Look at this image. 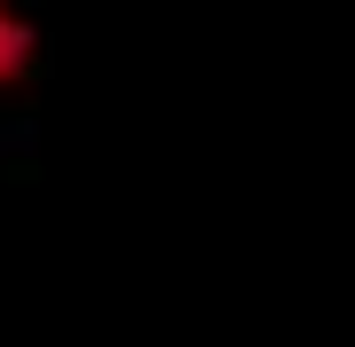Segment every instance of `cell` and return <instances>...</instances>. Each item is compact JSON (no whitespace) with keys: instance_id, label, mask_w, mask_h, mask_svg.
I'll return each instance as SVG.
<instances>
[{"instance_id":"1","label":"cell","mask_w":355,"mask_h":347,"mask_svg":"<svg viewBox=\"0 0 355 347\" xmlns=\"http://www.w3.org/2000/svg\"><path fill=\"white\" fill-rule=\"evenodd\" d=\"M32 64V24L16 16V0H0V87Z\"/></svg>"}]
</instances>
